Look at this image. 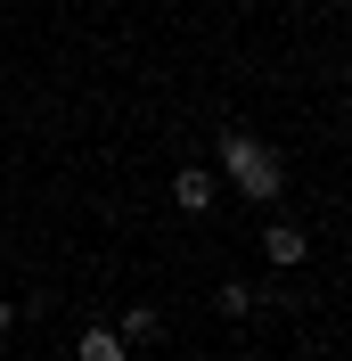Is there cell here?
<instances>
[{"label":"cell","instance_id":"cell-1","mask_svg":"<svg viewBox=\"0 0 352 361\" xmlns=\"http://www.w3.org/2000/svg\"><path fill=\"white\" fill-rule=\"evenodd\" d=\"M221 180H230L238 197L270 205L287 189V157L270 148V140H254V132H221Z\"/></svg>","mask_w":352,"mask_h":361},{"label":"cell","instance_id":"cell-2","mask_svg":"<svg viewBox=\"0 0 352 361\" xmlns=\"http://www.w3.org/2000/svg\"><path fill=\"white\" fill-rule=\"evenodd\" d=\"M172 205L180 214H213V173H205V164H180L172 173Z\"/></svg>","mask_w":352,"mask_h":361},{"label":"cell","instance_id":"cell-3","mask_svg":"<svg viewBox=\"0 0 352 361\" xmlns=\"http://www.w3.org/2000/svg\"><path fill=\"white\" fill-rule=\"evenodd\" d=\"M263 255H270V263H279V271H295V263H303V255H311V238H303V230H295V222H270Z\"/></svg>","mask_w":352,"mask_h":361},{"label":"cell","instance_id":"cell-4","mask_svg":"<svg viewBox=\"0 0 352 361\" xmlns=\"http://www.w3.org/2000/svg\"><path fill=\"white\" fill-rule=\"evenodd\" d=\"M74 361H132V345L115 337V329H82L74 337Z\"/></svg>","mask_w":352,"mask_h":361},{"label":"cell","instance_id":"cell-5","mask_svg":"<svg viewBox=\"0 0 352 361\" xmlns=\"http://www.w3.org/2000/svg\"><path fill=\"white\" fill-rule=\"evenodd\" d=\"M115 337H123V345H156V337H164V312H156V304H132Z\"/></svg>","mask_w":352,"mask_h":361},{"label":"cell","instance_id":"cell-6","mask_svg":"<svg viewBox=\"0 0 352 361\" xmlns=\"http://www.w3.org/2000/svg\"><path fill=\"white\" fill-rule=\"evenodd\" d=\"M213 312L246 320V312H254V288H246V279H221V288H213Z\"/></svg>","mask_w":352,"mask_h":361},{"label":"cell","instance_id":"cell-7","mask_svg":"<svg viewBox=\"0 0 352 361\" xmlns=\"http://www.w3.org/2000/svg\"><path fill=\"white\" fill-rule=\"evenodd\" d=\"M8 329H17V304H8V295H0V337H8Z\"/></svg>","mask_w":352,"mask_h":361},{"label":"cell","instance_id":"cell-8","mask_svg":"<svg viewBox=\"0 0 352 361\" xmlns=\"http://www.w3.org/2000/svg\"><path fill=\"white\" fill-rule=\"evenodd\" d=\"M221 361H246V353H221Z\"/></svg>","mask_w":352,"mask_h":361}]
</instances>
